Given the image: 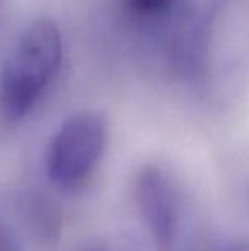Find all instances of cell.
Instances as JSON below:
<instances>
[{
    "instance_id": "obj_1",
    "label": "cell",
    "mask_w": 249,
    "mask_h": 251,
    "mask_svg": "<svg viewBox=\"0 0 249 251\" xmlns=\"http://www.w3.org/2000/svg\"><path fill=\"white\" fill-rule=\"evenodd\" d=\"M62 33L50 19L26 29L0 75V108L9 120H21L36 106L62 62Z\"/></svg>"
},
{
    "instance_id": "obj_2",
    "label": "cell",
    "mask_w": 249,
    "mask_h": 251,
    "mask_svg": "<svg viewBox=\"0 0 249 251\" xmlns=\"http://www.w3.org/2000/svg\"><path fill=\"white\" fill-rule=\"evenodd\" d=\"M106 147V123L101 115L84 111L70 116L53 135L46 154L51 181L63 188L84 183Z\"/></svg>"
},
{
    "instance_id": "obj_3",
    "label": "cell",
    "mask_w": 249,
    "mask_h": 251,
    "mask_svg": "<svg viewBox=\"0 0 249 251\" xmlns=\"http://www.w3.org/2000/svg\"><path fill=\"white\" fill-rule=\"evenodd\" d=\"M136 203L157 248L169 251L176 232V201L169 179L160 169L145 168L136 179Z\"/></svg>"
},
{
    "instance_id": "obj_4",
    "label": "cell",
    "mask_w": 249,
    "mask_h": 251,
    "mask_svg": "<svg viewBox=\"0 0 249 251\" xmlns=\"http://www.w3.org/2000/svg\"><path fill=\"white\" fill-rule=\"evenodd\" d=\"M173 3V0H128L130 9L138 16H157Z\"/></svg>"
},
{
    "instance_id": "obj_5",
    "label": "cell",
    "mask_w": 249,
    "mask_h": 251,
    "mask_svg": "<svg viewBox=\"0 0 249 251\" xmlns=\"http://www.w3.org/2000/svg\"><path fill=\"white\" fill-rule=\"evenodd\" d=\"M79 251H116V250H111V248L103 246V245H91V246H86V248H82Z\"/></svg>"
},
{
    "instance_id": "obj_6",
    "label": "cell",
    "mask_w": 249,
    "mask_h": 251,
    "mask_svg": "<svg viewBox=\"0 0 249 251\" xmlns=\"http://www.w3.org/2000/svg\"><path fill=\"white\" fill-rule=\"evenodd\" d=\"M0 251H3V250H2V246H0Z\"/></svg>"
}]
</instances>
